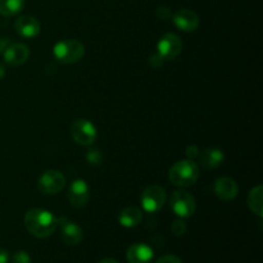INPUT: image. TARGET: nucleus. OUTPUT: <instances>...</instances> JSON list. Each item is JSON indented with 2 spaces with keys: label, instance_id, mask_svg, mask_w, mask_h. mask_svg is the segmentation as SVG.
Wrapping results in <instances>:
<instances>
[{
  "label": "nucleus",
  "instance_id": "obj_26",
  "mask_svg": "<svg viewBox=\"0 0 263 263\" xmlns=\"http://www.w3.org/2000/svg\"><path fill=\"white\" fill-rule=\"evenodd\" d=\"M198 148L195 145H192V146H189V148L186 149V156L189 157V158H192V161L193 159L195 158V157H198L199 156V153H198Z\"/></svg>",
  "mask_w": 263,
  "mask_h": 263
},
{
  "label": "nucleus",
  "instance_id": "obj_7",
  "mask_svg": "<svg viewBox=\"0 0 263 263\" xmlns=\"http://www.w3.org/2000/svg\"><path fill=\"white\" fill-rule=\"evenodd\" d=\"M166 203V192L163 187L158 185L148 186L141 194V205L144 211L149 213H154L161 210Z\"/></svg>",
  "mask_w": 263,
  "mask_h": 263
},
{
  "label": "nucleus",
  "instance_id": "obj_16",
  "mask_svg": "<svg viewBox=\"0 0 263 263\" xmlns=\"http://www.w3.org/2000/svg\"><path fill=\"white\" fill-rule=\"evenodd\" d=\"M198 157H199V163L207 170L216 168V167H218L223 162L222 151H220L217 148L205 149Z\"/></svg>",
  "mask_w": 263,
  "mask_h": 263
},
{
  "label": "nucleus",
  "instance_id": "obj_28",
  "mask_svg": "<svg viewBox=\"0 0 263 263\" xmlns=\"http://www.w3.org/2000/svg\"><path fill=\"white\" fill-rule=\"evenodd\" d=\"M98 263H118V262L116 261L115 258H104V259H102V261H99Z\"/></svg>",
  "mask_w": 263,
  "mask_h": 263
},
{
  "label": "nucleus",
  "instance_id": "obj_3",
  "mask_svg": "<svg viewBox=\"0 0 263 263\" xmlns=\"http://www.w3.org/2000/svg\"><path fill=\"white\" fill-rule=\"evenodd\" d=\"M54 57L62 64H73L81 61L85 54V48L81 41L74 39L62 40L54 45Z\"/></svg>",
  "mask_w": 263,
  "mask_h": 263
},
{
  "label": "nucleus",
  "instance_id": "obj_19",
  "mask_svg": "<svg viewBox=\"0 0 263 263\" xmlns=\"http://www.w3.org/2000/svg\"><path fill=\"white\" fill-rule=\"evenodd\" d=\"M25 0H0V14L12 17L23 9Z\"/></svg>",
  "mask_w": 263,
  "mask_h": 263
},
{
  "label": "nucleus",
  "instance_id": "obj_27",
  "mask_svg": "<svg viewBox=\"0 0 263 263\" xmlns=\"http://www.w3.org/2000/svg\"><path fill=\"white\" fill-rule=\"evenodd\" d=\"M9 261V254L4 248H0V263H8Z\"/></svg>",
  "mask_w": 263,
  "mask_h": 263
},
{
  "label": "nucleus",
  "instance_id": "obj_13",
  "mask_svg": "<svg viewBox=\"0 0 263 263\" xmlns=\"http://www.w3.org/2000/svg\"><path fill=\"white\" fill-rule=\"evenodd\" d=\"M153 257V249L144 243L133 244L126 252V259L128 263H151Z\"/></svg>",
  "mask_w": 263,
  "mask_h": 263
},
{
  "label": "nucleus",
  "instance_id": "obj_12",
  "mask_svg": "<svg viewBox=\"0 0 263 263\" xmlns=\"http://www.w3.org/2000/svg\"><path fill=\"white\" fill-rule=\"evenodd\" d=\"M14 30L22 37L32 39L40 33V22L32 15H21L14 22Z\"/></svg>",
  "mask_w": 263,
  "mask_h": 263
},
{
  "label": "nucleus",
  "instance_id": "obj_9",
  "mask_svg": "<svg viewBox=\"0 0 263 263\" xmlns=\"http://www.w3.org/2000/svg\"><path fill=\"white\" fill-rule=\"evenodd\" d=\"M68 199L72 207L82 208L86 205L90 197V189L84 180L79 179L71 182L68 187Z\"/></svg>",
  "mask_w": 263,
  "mask_h": 263
},
{
  "label": "nucleus",
  "instance_id": "obj_21",
  "mask_svg": "<svg viewBox=\"0 0 263 263\" xmlns=\"http://www.w3.org/2000/svg\"><path fill=\"white\" fill-rule=\"evenodd\" d=\"M171 230L176 236L184 235L185 231H186V223H185L182 220H176L174 223H172Z\"/></svg>",
  "mask_w": 263,
  "mask_h": 263
},
{
  "label": "nucleus",
  "instance_id": "obj_8",
  "mask_svg": "<svg viewBox=\"0 0 263 263\" xmlns=\"http://www.w3.org/2000/svg\"><path fill=\"white\" fill-rule=\"evenodd\" d=\"M182 43L175 33H166L159 39L157 44V53L163 58V61H172L181 53Z\"/></svg>",
  "mask_w": 263,
  "mask_h": 263
},
{
  "label": "nucleus",
  "instance_id": "obj_4",
  "mask_svg": "<svg viewBox=\"0 0 263 263\" xmlns=\"http://www.w3.org/2000/svg\"><path fill=\"white\" fill-rule=\"evenodd\" d=\"M170 207L180 218H186L195 212L197 204H195L194 197L190 193L177 190L172 193L170 198Z\"/></svg>",
  "mask_w": 263,
  "mask_h": 263
},
{
  "label": "nucleus",
  "instance_id": "obj_18",
  "mask_svg": "<svg viewBox=\"0 0 263 263\" xmlns=\"http://www.w3.org/2000/svg\"><path fill=\"white\" fill-rule=\"evenodd\" d=\"M262 193L263 187L261 185L253 187V189L249 192L248 195V205L251 208V211L253 213H256L257 216L262 217L263 215V199H262Z\"/></svg>",
  "mask_w": 263,
  "mask_h": 263
},
{
  "label": "nucleus",
  "instance_id": "obj_6",
  "mask_svg": "<svg viewBox=\"0 0 263 263\" xmlns=\"http://www.w3.org/2000/svg\"><path fill=\"white\" fill-rule=\"evenodd\" d=\"M66 186V179L63 174L57 170H49L44 172L41 177L39 179L37 187L43 194L54 195L61 193Z\"/></svg>",
  "mask_w": 263,
  "mask_h": 263
},
{
  "label": "nucleus",
  "instance_id": "obj_1",
  "mask_svg": "<svg viewBox=\"0 0 263 263\" xmlns=\"http://www.w3.org/2000/svg\"><path fill=\"white\" fill-rule=\"evenodd\" d=\"M25 226L31 235L39 239L49 238L58 228V218L41 208H32L25 215Z\"/></svg>",
  "mask_w": 263,
  "mask_h": 263
},
{
  "label": "nucleus",
  "instance_id": "obj_25",
  "mask_svg": "<svg viewBox=\"0 0 263 263\" xmlns=\"http://www.w3.org/2000/svg\"><path fill=\"white\" fill-rule=\"evenodd\" d=\"M163 58H162L161 55H159L158 53L157 54H154L153 57H152L151 58V61H149V63L152 64V66L154 67V68H158V67H161L162 64H163Z\"/></svg>",
  "mask_w": 263,
  "mask_h": 263
},
{
  "label": "nucleus",
  "instance_id": "obj_15",
  "mask_svg": "<svg viewBox=\"0 0 263 263\" xmlns=\"http://www.w3.org/2000/svg\"><path fill=\"white\" fill-rule=\"evenodd\" d=\"M216 195L222 200H233L239 193L238 184L230 177H220L213 185Z\"/></svg>",
  "mask_w": 263,
  "mask_h": 263
},
{
  "label": "nucleus",
  "instance_id": "obj_22",
  "mask_svg": "<svg viewBox=\"0 0 263 263\" xmlns=\"http://www.w3.org/2000/svg\"><path fill=\"white\" fill-rule=\"evenodd\" d=\"M12 263H32V261H31L30 254L23 251H20L13 256Z\"/></svg>",
  "mask_w": 263,
  "mask_h": 263
},
{
  "label": "nucleus",
  "instance_id": "obj_14",
  "mask_svg": "<svg viewBox=\"0 0 263 263\" xmlns=\"http://www.w3.org/2000/svg\"><path fill=\"white\" fill-rule=\"evenodd\" d=\"M30 57V49L25 44H12L4 51V59L9 66H21L27 62Z\"/></svg>",
  "mask_w": 263,
  "mask_h": 263
},
{
  "label": "nucleus",
  "instance_id": "obj_20",
  "mask_svg": "<svg viewBox=\"0 0 263 263\" xmlns=\"http://www.w3.org/2000/svg\"><path fill=\"white\" fill-rule=\"evenodd\" d=\"M86 161L90 164H100L103 161V154L99 149H90L86 153Z\"/></svg>",
  "mask_w": 263,
  "mask_h": 263
},
{
  "label": "nucleus",
  "instance_id": "obj_11",
  "mask_svg": "<svg viewBox=\"0 0 263 263\" xmlns=\"http://www.w3.org/2000/svg\"><path fill=\"white\" fill-rule=\"evenodd\" d=\"M175 26L184 32H193L199 26V17L194 10L180 9L172 15Z\"/></svg>",
  "mask_w": 263,
  "mask_h": 263
},
{
  "label": "nucleus",
  "instance_id": "obj_5",
  "mask_svg": "<svg viewBox=\"0 0 263 263\" xmlns=\"http://www.w3.org/2000/svg\"><path fill=\"white\" fill-rule=\"evenodd\" d=\"M71 135L77 144L90 146L97 140V128L90 121L76 120L71 126Z\"/></svg>",
  "mask_w": 263,
  "mask_h": 263
},
{
  "label": "nucleus",
  "instance_id": "obj_23",
  "mask_svg": "<svg viewBox=\"0 0 263 263\" xmlns=\"http://www.w3.org/2000/svg\"><path fill=\"white\" fill-rule=\"evenodd\" d=\"M157 15H158V18H161V20H168V18L172 17V13L167 7H159L158 9H157Z\"/></svg>",
  "mask_w": 263,
  "mask_h": 263
},
{
  "label": "nucleus",
  "instance_id": "obj_2",
  "mask_svg": "<svg viewBox=\"0 0 263 263\" xmlns=\"http://www.w3.org/2000/svg\"><path fill=\"white\" fill-rule=\"evenodd\" d=\"M168 177L170 181L174 185H176V186H192V185L197 182L198 177H199V167L192 159L179 161L171 167Z\"/></svg>",
  "mask_w": 263,
  "mask_h": 263
},
{
  "label": "nucleus",
  "instance_id": "obj_24",
  "mask_svg": "<svg viewBox=\"0 0 263 263\" xmlns=\"http://www.w3.org/2000/svg\"><path fill=\"white\" fill-rule=\"evenodd\" d=\"M156 263H182L181 259L176 256H172V254H167V256L161 257Z\"/></svg>",
  "mask_w": 263,
  "mask_h": 263
},
{
  "label": "nucleus",
  "instance_id": "obj_17",
  "mask_svg": "<svg viewBox=\"0 0 263 263\" xmlns=\"http://www.w3.org/2000/svg\"><path fill=\"white\" fill-rule=\"evenodd\" d=\"M141 220H143V213L136 207L125 208L118 216V221H120L121 225L127 229L138 226L141 222Z\"/></svg>",
  "mask_w": 263,
  "mask_h": 263
},
{
  "label": "nucleus",
  "instance_id": "obj_10",
  "mask_svg": "<svg viewBox=\"0 0 263 263\" xmlns=\"http://www.w3.org/2000/svg\"><path fill=\"white\" fill-rule=\"evenodd\" d=\"M58 226L61 228V238L68 246H77L82 241L84 234L81 228L72 221H67L64 217L58 218Z\"/></svg>",
  "mask_w": 263,
  "mask_h": 263
}]
</instances>
